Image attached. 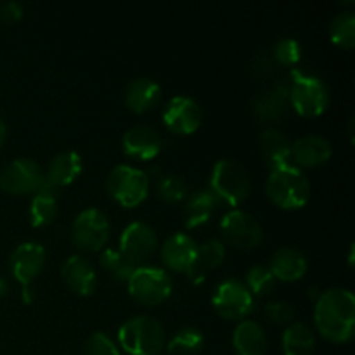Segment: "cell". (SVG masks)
<instances>
[{"label": "cell", "mask_w": 355, "mask_h": 355, "mask_svg": "<svg viewBox=\"0 0 355 355\" xmlns=\"http://www.w3.org/2000/svg\"><path fill=\"white\" fill-rule=\"evenodd\" d=\"M314 321L329 342L343 343L354 336L355 297L347 288H329L318 297Z\"/></svg>", "instance_id": "6da1fadb"}, {"label": "cell", "mask_w": 355, "mask_h": 355, "mask_svg": "<svg viewBox=\"0 0 355 355\" xmlns=\"http://www.w3.org/2000/svg\"><path fill=\"white\" fill-rule=\"evenodd\" d=\"M267 196L281 208H302L311 198V182L298 166L286 165L270 170L266 182Z\"/></svg>", "instance_id": "7a4b0ae2"}, {"label": "cell", "mask_w": 355, "mask_h": 355, "mask_svg": "<svg viewBox=\"0 0 355 355\" xmlns=\"http://www.w3.org/2000/svg\"><path fill=\"white\" fill-rule=\"evenodd\" d=\"M118 340L130 355H156L165 343V329L153 315H134L120 326Z\"/></svg>", "instance_id": "3957f363"}, {"label": "cell", "mask_w": 355, "mask_h": 355, "mask_svg": "<svg viewBox=\"0 0 355 355\" xmlns=\"http://www.w3.org/2000/svg\"><path fill=\"white\" fill-rule=\"evenodd\" d=\"M208 189L217 200L236 207L248 198L252 182L241 162L234 158H220L211 168Z\"/></svg>", "instance_id": "277c9868"}, {"label": "cell", "mask_w": 355, "mask_h": 355, "mask_svg": "<svg viewBox=\"0 0 355 355\" xmlns=\"http://www.w3.org/2000/svg\"><path fill=\"white\" fill-rule=\"evenodd\" d=\"M290 104L302 116H318L329 104L328 85L315 73L295 68L291 71Z\"/></svg>", "instance_id": "5b68a950"}, {"label": "cell", "mask_w": 355, "mask_h": 355, "mask_svg": "<svg viewBox=\"0 0 355 355\" xmlns=\"http://www.w3.org/2000/svg\"><path fill=\"white\" fill-rule=\"evenodd\" d=\"M106 189L113 200L123 207H135L148 196L149 177L144 170L123 163L110 170L106 179Z\"/></svg>", "instance_id": "8992f818"}, {"label": "cell", "mask_w": 355, "mask_h": 355, "mask_svg": "<svg viewBox=\"0 0 355 355\" xmlns=\"http://www.w3.org/2000/svg\"><path fill=\"white\" fill-rule=\"evenodd\" d=\"M128 293L142 305H158L172 293V277L162 267L141 266L135 267L128 279Z\"/></svg>", "instance_id": "52a82bcc"}, {"label": "cell", "mask_w": 355, "mask_h": 355, "mask_svg": "<svg viewBox=\"0 0 355 355\" xmlns=\"http://www.w3.org/2000/svg\"><path fill=\"white\" fill-rule=\"evenodd\" d=\"M215 312L224 319H243L253 309V295L245 281L238 277H225L217 284L211 295Z\"/></svg>", "instance_id": "ba28073f"}, {"label": "cell", "mask_w": 355, "mask_h": 355, "mask_svg": "<svg viewBox=\"0 0 355 355\" xmlns=\"http://www.w3.org/2000/svg\"><path fill=\"white\" fill-rule=\"evenodd\" d=\"M110 218L103 210L89 207L80 211L71 225V238L78 248L97 252L110 238Z\"/></svg>", "instance_id": "9c48e42d"}, {"label": "cell", "mask_w": 355, "mask_h": 355, "mask_svg": "<svg viewBox=\"0 0 355 355\" xmlns=\"http://www.w3.org/2000/svg\"><path fill=\"white\" fill-rule=\"evenodd\" d=\"M220 234L234 248L250 250L262 241V225L245 210H231L222 217Z\"/></svg>", "instance_id": "30bf717a"}, {"label": "cell", "mask_w": 355, "mask_h": 355, "mask_svg": "<svg viewBox=\"0 0 355 355\" xmlns=\"http://www.w3.org/2000/svg\"><path fill=\"white\" fill-rule=\"evenodd\" d=\"M158 248V234L148 222L134 220L121 231L120 252L132 263H142L151 259Z\"/></svg>", "instance_id": "8fae6325"}, {"label": "cell", "mask_w": 355, "mask_h": 355, "mask_svg": "<svg viewBox=\"0 0 355 355\" xmlns=\"http://www.w3.org/2000/svg\"><path fill=\"white\" fill-rule=\"evenodd\" d=\"M44 172L33 158H16L0 172V186L10 194L35 193Z\"/></svg>", "instance_id": "7c38bea8"}, {"label": "cell", "mask_w": 355, "mask_h": 355, "mask_svg": "<svg viewBox=\"0 0 355 355\" xmlns=\"http://www.w3.org/2000/svg\"><path fill=\"white\" fill-rule=\"evenodd\" d=\"M163 123L175 134H193L201 125L203 110L189 96H175L163 107Z\"/></svg>", "instance_id": "4fadbf2b"}, {"label": "cell", "mask_w": 355, "mask_h": 355, "mask_svg": "<svg viewBox=\"0 0 355 355\" xmlns=\"http://www.w3.org/2000/svg\"><path fill=\"white\" fill-rule=\"evenodd\" d=\"M45 259H47V253L40 243L24 241L17 245L10 255V272L23 286H28L44 269Z\"/></svg>", "instance_id": "5bb4252c"}, {"label": "cell", "mask_w": 355, "mask_h": 355, "mask_svg": "<svg viewBox=\"0 0 355 355\" xmlns=\"http://www.w3.org/2000/svg\"><path fill=\"white\" fill-rule=\"evenodd\" d=\"M162 135L149 125H135L123 134L121 146L128 156L135 159H151L162 149Z\"/></svg>", "instance_id": "9a60e30c"}, {"label": "cell", "mask_w": 355, "mask_h": 355, "mask_svg": "<svg viewBox=\"0 0 355 355\" xmlns=\"http://www.w3.org/2000/svg\"><path fill=\"white\" fill-rule=\"evenodd\" d=\"M62 279L66 286L76 295H90L94 293L97 284L96 269L90 263V260L83 255H71L64 260L61 267Z\"/></svg>", "instance_id": "2e32d148"}, {"label": "cell", "mask_w": 355, "mask_h": 355, "mask_svg": "<svg viewBox=\"0 0 355 355\" xmlns=\"http://www.w3.org/2000/svg\"><path fill=\"white\" fill-rule=\"evenodd\" d=\"M331 142L319 134H307L291 142V162L300 166H315L328 162L331 156Z\"/></svg>", "instance_id": "e0dca14e"}, {"label": "cell", "mask_w": 355, "mask_h": 355, "mask_svg": "<svg viewBox=\"0 0 355 355\" xmlns=\"http://www.w3.org/2000/svg\"><path fill=\"white\" fill-rule=\"evenodd\" d=\"M198 243L186 232H173L163 241L162 245V260L168 269L172 270H186L193 263L196 257Z\"/></svg>", "instance_id": "ac0fdd59"}, {"label": "cell", "mask_w": 355, "mask_h": 355, "mask_svg": "<svg viewBox=\"0 0 355 355\" xmlns=\"http://www.w3.org/2000/svg\"><path fill=\"white\" fill-rule=\"evenodd\" d=\"M259 146L262 158L272 168L293 165L291 162V142L283 130L276 127H267L260 132Z\"/></svg>", "instance_id": "d6986e66"}, {"label": "cell", "mask_w": 355, "mask_h": 355, "mask_svg": "<svg viewBox=\"0 0 355 355\" xmlns=\"http://www.w3.org/2000/svg\"><path fill=\"white\" fill-rule=\"evenodd\" d=\"M162 97V87L151 76H135L125 87L123 99L128 110L134 113H144L156 106Z\"/></svg>", "instance_id": "ffe728a7"}, {"label": "cell", "mask_w": 355, "mask_h": 355, "mask_svg": "<svg viewBox=\"0 0 355 355\" xmlns=\"http://www.w3.org/2000/svg\"><path fill=\"white\" fill-rule=\"evenodd\" d=\"M290 106V87L276 83L257 94L253 101V111L260 121H276L286 113Z\"/></svg>", "instance_id": "44dd1931"}, {"label": "cell", "mask_w": 355, "mask_h": 355, "mask_svg": "<svg viewBox=\"0 0 355 355\" xmlns=\"http://www.w3.org/2000/svg\"><path fill=\"white\" fill-rule=\"evenodd\" d=\"M269 269L276 279L297 281L307 272V259L300 250L293 248V246H283V248L276 250V253L272 255Z\"/></svg>", "instance_id": "7402d4cb"}, {"label": "cell", "mask_w": 355, "mask_h": 355, "mask_svg": "<svg viewBox=\"0 0 355 355\" xmlns=\"http://www.w3.org/2000/svg\"><path fill=\"white\" fill-rule=\"evenodd\" d=\"M232 345L238 355H266V331L253 319H243L232 333Z\"/></svg>", "instance_id": "603a6c76"}, {"label": "cell", "mask_w": 355, "mask_h": 355, "mask_svg": "<svg viewBox=\"0 0 355 355\" xmlns=\"http://www.w3.org/2000/svg\"><path fill=\"white\" fill-rule=\"evenodd\" d=\"M225 259V246L220 239L211 238L207 239L203 245H198L196 257H194L193 263L187 269V274L193 281H201L205 279L207 272H210L211 269L220 266Z\"/></svg>", "instance_id": "cb8c5ba5"}, {"label": "cell", "mask_w": 355, "mask_h": 355, "mask_svg": "<svg viewBox=\"0 0 355 355\" xmlns=\"http://www.w3.org/2000/svg\"><path fill=\"white\" fill-rule=\"evenodd\" d=\"M83 166L82 156L76 151H61L49 162L47 172L44 173L55 187L61 189L62 186L71 184L80 175Z\"/></svg>", "instance_id": "d4e9b609"}, {"label": "cell", "mask_w": 355, "mask_h": 355, "mask_svg": "<svg viewBox=\"0 0 355 355\" xmlns=\"http://www.w3.org/2000/svg\"><path fill=\"white\" fill-rule=\"evenodd\" d=\"M218 200L210 189H198L187 194L184 203V220L187 227H198L207 224L214 215Z\"/></svg>", "instance_id": "484cf974"}, {"label": "cell", "mask_w": 355, "mask_h": 355, "mask_svg": "<svg viewBox=\"0 0 355 355\" xmlns=\"http://www.w3.org/2000/svg\"><path fill=\"white\" fill-rule=\"evenodd\" d=\"M315 347V336L305 322H291L283 333L284 355H311Z\"/></svg>", "instance_id": "4316f807"}, {"label": "cell", "mask_w": 355, "mask_h": 355, "mask_svg": "<svg viewBox=\"0 0 355 355\" xmlns=\"http://www.w3.org/2000/svg\"><path fill=\"white\" fill-rule=\"evenodd\" d=\"M203 333L194 326H184L168 342V352L172 355H196L203 347Z\"/></svg>", "instance_id": "83f0119b"}, {"label": "cell", "mask_w": 355, "mask_h": 355, "mask_svg": "<svg viewBox=\"0 0 355 355\" xmlns=\"http://www.w3.org/2000/svg\"><path fill=\"white\" fill-rule=\"evenodd\" d=\"M329 37L336 45L352 49L355 44V14L354 10H342L329 24Z\"/></svg>", "instance_id": "f1b7e54d"}, {"label": "cell", "mask_w": 355, "mask_h": 355, "mask_svg": "<svg viewBox=\"0 0 355 355\" xmlns=\"http://www.w3.org/2000/svg\"><path fill=\"white\" fill-rule=\"evenodd\" d=\"M58 215V196L44 193H35L30 203V220L35 227L51 224Z\"/></svg>", "instance_id": "f546056e"}, {"label": "cell", "mask_w": 355, "mask_h": 355, "mask_svg": "<svg viewBox=\"0 0 355 355\" xmlns=\"http://www.w3.org/2000/svg\"><path fill=\"white\" fill-rule=\"evenodd\" d=\"M101 266L110 270L116 281H125L128 283L130 276L135 270V263H132L120 250L106 248L101 253Z\"/></svg>", "instance_id": "4dcf8cb0"}, {"label": "cell", "mask_w": 355, "mask_h": 355, "mask_svg": "<svg viewBox=\"0 0 355 355\" xmlns=\"http://www.w3.org/2000/svg\"><path fill=\"white\" fill-rule=\"evenodd\" d=\"M158 196L163 201H168V203H177V201L186 200L187 194H189V186H187L186 179L177 173H168V175L159 177L158 180Z\"/></svg>", "instance_id": "1f68e13d"}, {"label": "cell", "mask_w": 355, "mask_h": 355, "mask_svg": "<svg viewBox=\"0 0 355 355\" xmlns=\"http://www.w3.org/2000/svg\"><path fill=\"white\" fill-rule=\"evenodd\" d=\"M246 288L252 291V295H267L276 284V277L270 272V269L267 266H257L250 267L248 272H246Z\"/></svg>", "instance_id": "d6a6232c"}, {"label": "cell", "mask_w": 355, "mask_h": 355, "mask_svg": "<svg viewBox=\"0 0 355 355\" xmlns=\"http://www.w3.org/2000/svg\"><path fill=\"white\" fill-rule=\"evenodd\" d=\"M272 54L276 61L281 62V64H297L302 58V45L297 38L283 37L274 44Z\"/></svg>", "instance_id": "836d02e7"}, {"label": "cell", "mask_w": 355, "mask_h": 355, "mask_svg": "<svg viewBox=\"0 0 355 355\" xmlns=\"http://www.w3.org/2000/svg\"><path fill=\"white\" fill-rule=\"evenodd\" d=\"M83 355H120V350L106 333L96 331L87 338Z\"/></svg>", "instance_id": "e575fe53"}, {"label": "cell", "mask_w": 355, "mask_h": 355, "mask_svg": "<svg viewBox=\"0 0 355 355\" xmlns=\"http://www.w3.org/2000/svg\"><path fill=\"white\" fill-rule=\"evenodd\" d=\"M293 307L284 300H272L266 305V315L274 322H290L293 319Z\"/></svg>", "instance_id": "d590c367"}, {"label": "cell", "mask_w": 355, "mask_h": 355, "mask_svg": "<svg viewBox=\"0 0 355 355\" xmlns=\"http://www.w3.org/2000/svg\"><path fill=\"white\" fill-rule=\"evenodd\" d=\"M23 17V7L17 2H0V21L14 23Z\"/></svg>", "instance_id": "8d00e7d4"}, {"label": "cell", "mask_w": 355, "mask_h": 355, "mask_svg": "<svg viewBox=\"0 0 355 355\" xmlns=\"http://www.w3.org/2000/svg\"><path fill=\"white\" fill-rule=\"evenodd\" d=\"M21 297H23V300L26 302V304H30V302H33V290L30 288V284L28 286H23V293H21Z\"/></svg>", "instance_id": "74e56055"}, {"label": "cell", "mask_w": 355, "mask_h": 355, "mask_svg": "<svg viewBox=\"0 0 355 355\" xmlns=\"http://www.w3.org/2000/svg\"><path fill=\"white\" fill-rule=\"evenodd\" d=\"M6 137H7V127L6 123H3L2 116H0V148H2L3 142H6Z\"/></svg>", "instance_id": "f35d334b"}, {"label": "cell", "mask_w": 355, "mask_h": 355, "mask_svg": "<svg viewBox=\"0 0 355 355\" xmlns=\"http://www.w3.org/2000/svg\"><path fill=\"white\" fill-rule=\"evenodd\" d=\"M7 290H9V284H7V281L0 276V298L7 293Z\"/></svg>", "instance_id": "ab89813d"}]
</instances>
